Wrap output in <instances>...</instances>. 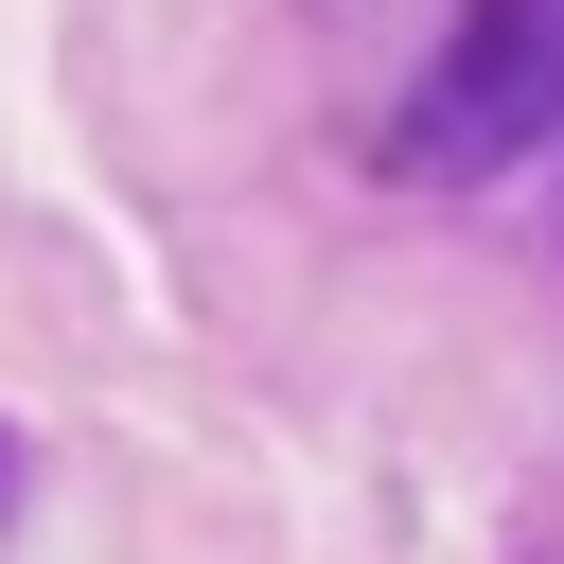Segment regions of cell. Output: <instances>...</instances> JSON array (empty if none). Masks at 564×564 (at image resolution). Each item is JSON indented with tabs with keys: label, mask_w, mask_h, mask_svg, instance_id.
Returning a JSON list of instances; mask_svg holds the SVG:
<instances>
[{
	"label": "cell",
	"mask_w": 564,
	"mask_h": 564,
	"mask_svg": "<svg viewBox=\"0 0 564 564\" xmlns=\"http://www.w3.org/2000/svg\"><path fill=\"white\" fill-rule=\"evenodd\" d=\"M529 141H564V0H476V35L423 70V106H405V176L423 194H476V176H511Z\"/></svg>",
	"instance_id": "cell-1"
},
{
	"label": "cell",
	"mask_w": 564,
	"mask_h": 564,
	"mask_svg": "<svg viewBox=\"0 0 564 564\" xmlns=\"http://www.w3.org/2000/svg\"><path fill=\"white\" fill-rule=\"evenodd\" d=\"M0 511H18V441H0Z\"/></svg>",
	"instance_id": "cell-2"
}]
</instances>
